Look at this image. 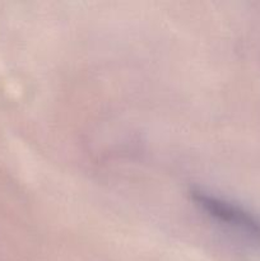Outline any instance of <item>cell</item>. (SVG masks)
<instances>
[{
    "mask_svg": "<svg viewBox=\"0 0 260 261\" xmlns=\"http://www.w3.org/2000/svg\"><path fill=\"white\" fill-rule=\"evenodd\" d=\"M194 200L217 221L233 227L235 229H239L255 239H260V222L239 206L201 191L194 193Z\"/></svg>",
    "mask_w": 260,
    "mask_h": 261,
    "instance_id": "cell-1",
    "label": "cell"
}]
</instances>
